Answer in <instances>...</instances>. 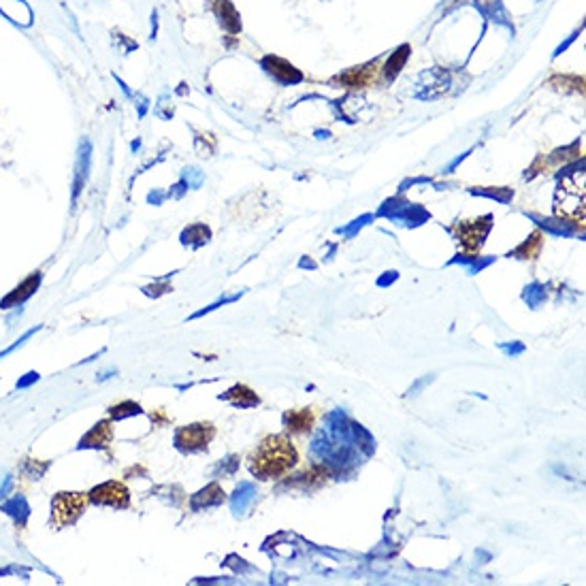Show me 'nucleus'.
<instances>
[{
    "label": "nucleus",
    "instance_id": "nucleus-12",
    "mask_svg": "<svg viewBox=\"0 0 586 586\" xmlns=\"http://www.w3.org/2000/svg\"><path fill=\"white\" fill-rule=\"evenodd\" d=\"M224 399L230 401L233 405H239V407H247V405L258 403V397L250 388H245V386H235L233 390H228L224 395Z\"/></svg>",
    "mask_w": 586,
    "mask_h": 586
},
{
    "label": "nucleus",
    "instance_id": "nucleus-10",
    "mask_svg": "<svg viewBox=\"0 0 586 586\" xmlns=\"http://www.w3.org/2000/svg\"><path fill=\"white\" fill-rule=\"evenodd\" d=\"M0 508H2V512H6L11 518H15V523H17L19 527H23L26 521H28V516H30V506H28V501H26L21 495L11 497V499L4 501Z\"/></svg>",
    "mask_w": 586,
    "mask_h": 586
},
{
    "label": "nucleus",
    "instance_id": "nucleus-14",
    "mask_svg": "<svg viewBox=\"0 0 586 586\" xmlns=\"http://www.w3.org/2000/svg\"><path fill=\"white\" fill-rule=\"evenodd\" d=\"M36 331H41V326H34V329H30L28 333H23V335H21V337H19V339H17V341H15L13 346H9V348H6L4 352H0V358H4L6 354H11V352H13L15 348H19V346H23V341H28V339H30V337H32V335H34Z\"/></svg>",
    "mask_w": 586,
    "mask_h": 586
},
{
    "label": "nucleus",
    "instance_id": "nucleus-8",
    "mask_svg": "<svg viewBox=\"0 0 586 586\" xmlns=\"http://www.w3.org/2000/svg\"><path fill=\"white\" fill-rule=\"evenodd\" d=\"M0 11L6 19L21 28H28L32 23V11L26 4V0H0Z\"/></svg>",
    "mask_w": 586,
    "mask_h": 586
},
{
    "label": "nucleus",
    "instance_id": "nucleus-11",
    "mask_svg": "<svg viewBox=\"0 0 586 586\" xmlns=\"http://www.w3.org/2000/svg\"><path fill=\"white\" fill-rule=\"evenodd\" d=\"M286 422H288L290 431H297V433L311 431V427H314V414L309 410H297V412H290L286 416Z\"/></svg>",
    "mask_w": 586,
    "mask_h": 586
},
{
    "label": "nucleus",
    "instance_id": "nucleus-16",
    "mask_svg": "<svg viewBox=\"0 0 586 586\" xmlns=\"http://www.w3.org/2000/svg\"><path fill=\"white\" fill-rule=\"evenodd\" d=\"M38 378H41V375H38L36 371H30V373H26V375L17 382V388H19V390H21V388H28L30 384L38 382Z\"/></svg>",
    "mask_w": 586,
    "mask_h": 586
},
{
    "label": "nucleus",
    "instance_id": "nucleus-17",
    "mask_svg": "<svg viewBox=\"0 0 586 586\" xmlns=\"http://www.w3.org/2000/svg\"><path fill=\"white\" fill-rule=\"evenodd\" d=\"M11 482H13V480H11V476H9V478L4 480V486L0 489V499H2V497H6V493H9V489H11Z\"/></svg>",
    "mask_w": 586,
    "mask_h": 586
},
{
    "label": "nucleus",
    "instance_id": "nucleus-13",
    "mask_svg": "<svg viewBox=\"0 0 586 586\" xmlns=\"http://www.w3.org/2000/svg\"><path fill=\"white\" fill-rule=\"evenodd\" d=\"M134 414H141V407H139L137 403H130V401L111 407V416H113V418H119V420L126 418V416H134Z\"/></svg>",
    "mask_w": 586,
    "mask_h": 586
},
{
    "label": "nucleus",
    "instance_id": "nucleus-4",
    "mask_svg": "<svg viewBox=\"0 0 586 586\" xmlns=\"http://www.w3.org/2000/svg\"><path fill=\"white\" fill-rule=\"evenodd\" d=\"M213 427L211 425H190L177 431L175 435V444L179 450L183 452H194V450H203L207 448V444L213 437Z\"/></svg>",
    "mask_w": 586,
    "mask_h": 586
},
{
    "label": "nucleus",
    "instance_id": "nucleus-9",
    "mask_svg": "<svg viewBox=\"0 0 586 586\" xmlns=\"http://www.w3.org/2000/svg\"><path fill=\"white\" fill-rule=\"evenodd\" d=\"M111 435H113V429H111V422L109 420H100L96 427H92L90 433H85L79 442V450L83 448H105L109 442H111Z\"/></svg>",
    "mask_w": 586,
    "mask_h": 586
},
{
    "label": "nucleus",
    "instance_id": "nucleus-6",
    "mask_svg": "<svg viewBox=\"0 0 586 586\" xmlns=\"http://www.w3.org/2000/svg\"><path fill=\"white\" fill-rule=\"evenodd\" d=\"M38 284H41V273H32L30 277H26L15 290H11V292L0 301V307H2V309H11V307L21 305L23 301H28V299L36 292Z\"/></svg>",
    "mask_w": 586,
    "mask_h": 586
},
{
    "label": "nucleus",
    "instance_id": "nucleus-2",
    "mask_svg": "<svg viewBox=\"0 0 586 586\" xmlns=\"http://www.w3.org/2000/svg\"><path fill=\"white\" fill-rule=\"evenodd\" d=\"M555 211L559 218L582 224L585 222V173L576 171L568 175L557 190Z\"/></svg>",
    "mask_w": 586,
    "mask_h": 586
},
{
    "label": "nucleus",
    "instance_id": "nucleus-3",
    "mask_svg": "<svg viewBox=\"0 0 586 586\" xmlns=\"http://www.w3.org/2000/svg\"><path fill=\"white\" fill-rule=\"evenodd\" d=\"M87 508V497L83 493H58L51 499V525L64 529L75 525Z\"/></svg>",
    "mask_w": 586,
    "mask_h": 586
},
{
    "label": "nucleus",
    "instance_id": "nucleus-15",
    "mask_svg": "<svg viewBox=\"0 0 586 586\" xmlns=\"http://www.w3.org/2000/svg\"><path fill=\"white\" fill-rule=\"evenodd\" d=\"M399 51H401V53H399V58H395V60L390 58V62H388V77L397 75V70H399L397 66H399V64H403V60H405V55H407L410 47H401Z\"/></svg>",
    "mask_w": 586,
    "mask_h": 586
},
{
    "label": "nucleus",
    "instance_id": "nucleus-1",
    "mask_svg": "<svg viewBox=\"0 0 586 586\" xmlns=\"http://www.w3.org/2000/svg\"><path fill=\"white\" fill-rule=\"evenodd\" d=\"M299 463V450L286 435H271L250 457V472L262 480L282 478Z\"/></svg>",
    "mask_w": 586,
    "mask_h": 586
},
{
    "label": "nucleus",
    "instance_id": "nucleus-5",
    "mask_svg": "<svg viewBox=\"0 0 586 586\" xmlns=\"http://www.w3.org/2000/svg\"><path fill=\"white\" fill-rule=\"evenodd\" d=\"M90 499L98 506H109V508H128V504H130L128 489L122 482H105V484L92 489Z\"/></svg>",
    "mask_w": 586,
    "mask_h": 586
},
{
    "label": "nucleus",
    "instance_id": "nucleus-7",
    "mask_svg": "<svg viewBox=\"0 0 586 586\" xmlns=\"http://www.w3.org/2000/svg\"><path fill=\"white\" fill-rule=\"evenodd\" d=\"M90 141L83 139L77 151V164H75V179H73V201L79 196V192L83 190L85 181H87V169H90Z\"/></svg>",
    "mask_w": 586,
    "mask_h": 586
}]
</instances>
